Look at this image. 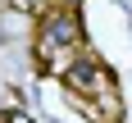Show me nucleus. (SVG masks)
<instances>
[{"label":"nucleus","instance_id":"nucleus-1","mask_svg":"<svg viewBox=\"0 0 132 123\" xmlns=\"http://www.w3.org/2000/svg\"><path fill=\"white\" fill-rule=\"evenodd\" d=\"M64 87L73 100H82V109H91V114H105L100 123H119L123 105L119 96H114V82H109V68L96 64V59H78V64L64 68Z\"/></svg>","mask_w":132,"mask_h":123},{"label":"nucleus","instance_id":"nucleus-2","mask_svg":"<svg viewBox=\"0 0 132 123\" xmlns=\"http://www.w3.org/2000/svg\"><path fill=\"white\" fill-rule=\"evenodd\" d=\"M64 46H78V14H73V9H55V14L41 18V32H37L41 64L55 68V50H64Z\"/></svg>","mask_w":132,"mask_h":123}]
</instances>
